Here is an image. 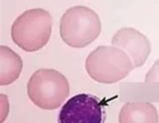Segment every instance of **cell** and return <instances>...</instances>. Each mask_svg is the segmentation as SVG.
<instances>
[{
    "mask_svg": "<svg viewBox=\"0 0 159 123\" xmlns=\"http://www.w3.org/2000/svg\"><path fill=\"white\" fill-rule=\"evenodd\" d=\"M70 94V84L61 73L53 69H40L27 83V95L31 102L44 110L58 108Z\"/></svg>",
    "mask_w": 159,
    "mask_h": 123,
    "instance_id": "4",
    "label": "cell"
},
{
    "mask_svg": "<svg viewBox=\"0 0 159 123\" xmlns=\"http://www.w3.org/2000/svg\"><path fill=\"white\" fill-rule=\"evenodd\" d=\"M102 31L98 13L86 6H74L66 10L60 22L61 40L75 49H82L97 40Z\"/></svg>",
    "mask_w": 159,
    "mask_h": 123,
    "instance_id": "3",
    "label": "cell"
},
{
    "mask_svg": "<svg viewBox=\"0 0 159 123\" xmlns=\"http://www.w3.org/2000/svg\"><path fill=\"white\" fill-rule=\"evenodd\" d=\"M21 71V58L8 46H0V85L7 86L15 82Z\"/></svg>",
    "mask_w": 159,
    "mask_h": 123,
    "instance_id": "8",
    "label": "cell"
},
{
    "mask_svg": "<svg viewBox=\"0 0 159 123\" xmlns=\"http://www.w3.org/2000/svg\"><path fill=\"white\" fill-rule=\"evenodd\" d=\"M119 123H159L157 109L148 102H128L120 110Z\"/></svg>",
    "mask_w": 159,
    "mask_h": 123,
    "instance_id": "7",
    "label": "cell"
},
{
    "mask_svg": "<svg viewBox=\"0 0 159 123\" xmlns=\"http://www.w3.org/2000/svg\"><path fill=\"white\" fill-rule=\"evenodd\" d=\"M52 17L43 8L24 11L11 26V39L25 52H36L48 42L52 35Z\"/></svg>",
    "mask_w": 159,
    "mask_h": 123,
    "instance_id": "1",
    "label": "cell"
},
{
    "mask_svg": "<svg viewBox=\"0 0 159 123\" xmlns=\"http://www.w3.org/2000/svg\"><path fill=\"white\" fill-rule=\"evenodd\" d=\"M146 83H159V60H157L152 68L148 71L145 77Z\"/></svg>",
    "mask_w": 159,
    "mask_h": 123,
    "instance_id": "9",
    "label": "cell"
},
{
    "mask_svg": "<svg viewBox=\"0 0 159 123\" xmlns=\"http://www.w3.org/2000/svg\"><path fill=\"white\" fill-rule=\"evenodd\" d=\"M105 110L97 97L78 94L66 101L58 114V123H104Z\"/></svg>",
    "mask_w": 159,
    "mask_h": 123,
    "instance_id": "5",
    "label": "cell"
},
{
    "mask_svg": "<svg viewBox=\"0 0 159 123\" xmlns=\"http://www.w3.org/2000/svg\"><path fill=\"white\" fill-rule=\"evenodd\" d=\"M87 73L99 83L113 84L126 78L134 69L130 57L115 45H101L88 56Z\"/></svg>",
    "mask_w": 159,
    "mask_h": 123,
    "instance_id": "2",
    "label": "cell"
},
{
    "mask_svg": "<svg viewBox=\"0 0 159 123\" xmlns=\"http://www.w3.org/2000/svg\"><path fill=\"white\" fill-rule=\"evenodd\" d=\"M112 45L122 49L135 68L142 67L151 53V44L143 33L132 27H124L117 31L112 39Z\"/></svg>",
    "mask_w": 159,
    "mask_h": 123,
    "instance_id": "6",
    "label": "cell"
}]
</instances>
